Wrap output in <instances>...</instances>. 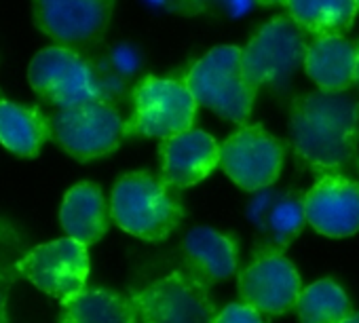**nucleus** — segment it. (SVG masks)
I'll list each match as a JSON object with an SVG mask.
<instances>
[{"label":"nucleus","instance_id":"obj_17","mask_svg":"<svg viewBox=\"0 0 359 323\" xmlns=\"http://www.w3.org/2000/svg\"><path fill=\"white\" fill-rule=\"evenodd\" d=\"M304 70L325 91H348L355 85L357 43L342 34H321L309 43Z\"/></svg>","mask_w":359,"mask_h":323},{"label":"nucleus","instance_id":"obj_14","mask_svg":"<svg viewBox=\"0 0 359 323\" xmlns=\"http://www.w3.org/2000/svg\"><path fill=\"white\" fill-rule=\"evenodd\" d=\"M306 222L332 239L359 231V182L344 174H325L304 195Z\"/></svg>","mask_w":359,"mask_h":323},{"label":"nucleus","instance_id":"obj_6","mask_svg":"<svg viewBox=\"0 0 359 323\" xmlns=\"http://www.w3.org/2000/svg\"><path fill=\"white\" fill-rule=\"evenodd\" d=\"M51 137L76 160L112 154L125 137V121L106 99L60 108L51 116Z\"/></svg>","mask_w":359,"mask_h":323},{"label":"nucleus","instance_id":"obj_25","mask_svg":"<svg viewBox=\"0 0 359 323\" xmlns=\"http://www.w3.org/2000/svg\"><path fill=\"white\" fill-rule=\"evenodd\" d=\"M142 3L158 13H173V15H199L195 0H142Z\"/></svg>","mask_w":359,"mask_h":323},{"label":"nucleus","instance_id":"obj_19","mask_svg":"<svg viewBox=\"0 0 359 323\" xmlns=\"http://www.w3.org/2000/svg\"><path fill=\"white\" fill-rule=\"evenodd\" d=\"M137 308L131 296L112 289H81L60 300L57 323H135Z\"/></svg>","mask_w":359,"mask_h":323},{"label":"nucleus","instance_id":"obj_24","mask_svg":"<svg viewBox=\"0 0 359 323\" xmlns=\"http://www.w3.org/2000/svg\"><path fill=\"white\" fill-rule=\"evenodd\" d=\"M214 323H264V321L260 317V310H256L254 306L245 302H233L222 310H218Z\"/></svg>","mask_w":359,"mask_h":323},{"label":"nucleus","instance_id":"obj_30","mask_svg":"<svg viewBox=\"0 0 359 323\" xmlns=\"http://www.w3.org/2000/svg\"><path fill=\"white\" fill-rule=\"evenodd\" d=\"M355 3H357V9H359V0H355Z\"/></svg>","mask_w":359,"mask_h":323},{"label":"nucleus","instance_id":"obj_2","mask_svg":"<svg viewBox=\"0 0 359 323\" xmlns=\"http://www.w3.org/2000/svg\"><path fill=\"white\" fill-rule=\"evenodd\" d=\"M110 214L125 233L144 241H163L184 220V203L163 176L129 172L112 188Z\"/></svg>","mask_w":359,"mask_h":323},{"label":"nucleus","instance_id":"obj_10","mask_svg":"<svg viewBox=\"0 0 359 323\" xmlns=\"http://www.w3.org/2000/svg\"><path fill=\"white\" fill-rule=\"evenodd\" d=\"M89 268L87 245L72 237L36 245L15 262V270L24 279L57 300L85 289Z\"/></svg>","mask_w":359,"mask_h":323},{"label":"nucleus","instance_id":"obj_16","mask_svg":"<svg viewBox=\"0 0 359 323\" xmlns=\"http://www.w3.org/2000/svg\"><path fill=\"white\" fill-rule=\"evenodd\" d=\"M187 270L208 287L235 277L237 273V241L233 235L212 226H195L182 241Z\"/></svg>","mask_w":359,"mask_h":323},{"label":"nucleus","instance_id":"obj_26","mask_svg":"<svg viewBox=\"0 0 359 323\" xmlns=\"http://www.w3.org/2000/svg\"><path fill=\"white\" fill-rule=\"evenodd\" d=\"M11 285H13V273L9 262L5 260V254L0 252V323H9L7 300H9Z\"/></svg>","mask_w":359,"mask_h":323},{"label":"nucleus","instance_id":"obj_11","mask_svg":"<svg viewBox=\"0 0 359 323\" xmlns=\"http://www.w3.org/2000/svg\"><path fill=\"white\" fill-rule=\"evenodd\" d=\"M237 289L245 304L266 315H283L296 308L300 298V275L283 252L258 249L239 273Z\"/></svg>","mask_w":359,"mask_h":323},{"label":"nucleus","instance_id":"obj_21","mask_svg":"<svg viewBox=\"0 0 359 323\" xmlns=\"http://www.w3.org/2000/svg\"><path fill=\"white\" fill-rule=\"evenodd\" d=\"M309 34H344L351 30L357 3L355 0H285L283 5Z\"/></svg>","mask_w":359,"mask_h":323},{"label":"nucleus","instance_id":"obj_13","mask_svg":"<svg viewBox=\"0 0 359 323\" xmlns=\"http://www.w3.org/2000/svg\"><path fill=\"white\" fill-rule=\"evenodd\" d=\"M304 191L260 188L248 203V220L256 233L254 249L285 252L306 226Z\"/></svg>","mask_w":359,"mask_h":323},{"label":"nucleus","instance_id":"obj_22","mask_svg":"<svg viewBox=\"0 0 359 323\" xmlns=\"http://www.w3.org/2000/svg\"><path fill=\"white\" fill-rule=\"evenodd\" d=\"M300 323H342L351 312V300L332 279H319L300 291L296 302Z\"/></svg>","mask_w":359,"mask_h":323},{"label":"nucleus","instance_id":"obj_8","mask_svg":"<svg viewBox=\"0 0 359 323\" xmlns=\"http://www.w3.org/2000/svg\"><path fill=\"white\" fill-rule=\"evenodd\" d=\"M28 81L45 102L60 108L106 97L102 78L91 62L64 45L39 51L30 62Z\"/></svg>","mask_w":359,"mask_h":323},{"label":"nucleus","instance_id":"obj_4","mask_svg":"<svg viewBox=\"0 0 359 323\" xmlns=\"http://www.w3.org/2000/svg\"><path fill=\"white\" fill-rule=\"evenodd\" d=\"M197 99L187 81L144 76L133 87V112L125 121V137L165 139L193 129Z\"/></svg>","mask_w":359,"mask_h":323},{"label":"nucleus","instance_id":"obj_15","mask_svg":"<svg viewBox=\"0 0 359 323\" xmlns=\"http://www.w3.org/2000/svg\"><path fill=\"white\" fill-rule=\"evenodd\" d=\"M161 176L175 188H191L220 165V144L201 129H189L158 144Z\"/></svg>","mask_w":359,"mask_h":323},{"label":"nucleus","instance_id":"obj_27","mask_svg":"<svg viewBox=\"0 0 359 323\" xmlns=\"http://www.w3.org/2000/svg\"><path fill=\"white\" fill-rule=\"evenodd\" d=\"M260 7H273V5H285V0H258Z\"/></svg>","mask_w":359,"mask_h":323},{"label":"nucleus","instance_id":"obj_23","mask_svg":"<svg viewBox=\"0 0 359 323\" xmlns=\"http://www.w3.org/2000/svg\"><path fill=\"white\" fill-rule=\"evenodd\" d=\"M195 5L197 13L222 20H239L258 5V0H195Z\"/></svg>","mask_w":359,"mask_h":323},{"label":"nucleus","instance_id":"obj_1","mask_svg":"<svg viewBox=\"0 0 359 323\" xmlns=\"http://www.w3.org/2000/svg\"><path fill=\"white\" fill-rule=\"evenodd\" d=\"M296 165L311 174H342L359 150V99L346 91H309L290 106Z\"/></svg>","mask_w":359,"mask_h":323},{"label":"nucleus","instance_id":"obj_18","mask_svg":"<svg viewBox=\"0 0 359 323\" xmlns=\"http://www.w3.org/2000/svg\"><path fill=\"white\" fill-rule=\"evenodd\" d=\"M110 207L104 199V193L93 182H81L72 186L62 203L60 222L68 237L93 245L110 228Z\"/></svg>","mask_w":359,"mask_h":323},{"label":"nucleus","instance_id":"obj_7","mask_svg":"<svg viewBox=\"0 0 359 323\" xmlns=\"http://www.w3.org/2000/svg\"><path fill=\"white\" fill-rule=\"evenodd\" d=\"M201 283L187 268L173 270L131 294L142 323H214L218 308Z\"/></svg>","mask_w":359,"mask_h":323},{"label":"nucleus","instance_id":"obj_3","mask_svg":"<svg viewBox=\"0 0 359 323\" xmlns=\"http://www.w3.org/2000/svg\"><path fill=\"white\" fill-rule=\"evenodd\" d=\"M184 81L199 106L237 125L250 121L258 89L245 78L239 47H214L193 64Z\"/></svg>","mask_w":359,"mask_h":323},{"label":"nucleus","instance_id":"obj_28","mask_svg":"<svg viewBox=\"0 0 359 323\" xmlns=\"http://www.w3.org/2000/svg\"><path fill=\"white\" fill-rule=\"evenodd\" d=\"M353 87L359 89V41H357V70H355V85Z\"/></svg>","mask_w":359,"mask_h":323},{"label":"nucleus","instance_id":"obj_12","mask_svg":"<svg viewBox=\"0 0 359 323\" xmlns=\"http://www.w3.org/2000/svg\"><path fill=\"white\" fill-rule=\"evenodd\" d=\"M116 0H34L36 28L64 47H83L102 39Z\"/></svg>","mask_w":359,"mask_h":323},{"label":"nucleus","instance_id":"obj_29","mask_svg":"<svg viewBox=\"0 0 359 323\" xmlns=\"http://www.w3.org/2000/svg\"><path fill=\"white\" fill-rule=\"evenodd\" d=\"M342 323H359V312H355V310H353V312H351Z\"/></svg>","mask_w":359,"mask_h":323},{"label":"nucleus","instance_id":"obj_9","mask_svg":"<svg viewBox=\"0 0 359 323\" xmlns=\"http://www.w3.org/2000/svg\"><path fill=\"white\" fill-rule=\"evenodd\" d=\"M285 144L262 125H245L220 148L224 174L245 193L273 186L281 174Z\"/></svg>","mask_w":359,"mask_h":323},{"label":"nucleus","instance_id":"obj_5","mask_svg":"<svg viewBox=\"0 0 359 323\" xmlns=\"http://www.w3.org/2000/svg\"><path fill=\"white\" fill-rule=\"evenodd\" d=\"M306 30L290 15L269 20L241 49L245 78L262 85H283L304 66L309 41Z\"/></svg>","mask_w":359,"mask_h":323},{"label":"nucleus","instance_id":"obj_20","mask_svg":"<svg viewBox=\"0 0 359 323\" xmlns=\"http://www.w3.org/2000/svg\"><path fill=\"white\" fill-rule=\"evenodd\" d=\"M51 137V121L39 110L0 99V144L22 158H34Z\"/></svg>","mask_w":359,"mask_h":323}]
</instances>
